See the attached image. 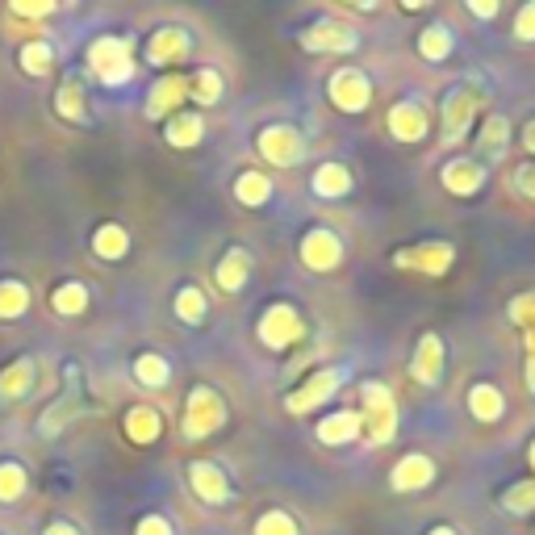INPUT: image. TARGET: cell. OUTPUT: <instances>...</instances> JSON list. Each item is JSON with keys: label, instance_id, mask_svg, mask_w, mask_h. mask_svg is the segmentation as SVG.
Instances as JSON below:
<instances>
[{"label": "cell", "instance_id": "obj_1", "mask_svg": "<svg viewBox=\"0 0 535 535\" xmlns=\"http://www.w3.org/2000/svg\"><path fill=\"white\" fill-rule=\"evenodd\" d=\"M226 418H230V410H226V398L214 389V385H193L189 389V398H184V414H180V431H184V439H209V435H218L222 427H226Z\"/></svg>", "mask_w": 535, "mask_h": 535}, {"label": "cell", "instance_id": "obj_2", "mask_svg": "<svg viewBox=\"0 0 535 535\" xmlns=\"http://www.w3.org/2000/svg\"><path fill=\"white\" fill-rule=\"evenodd\" d=\"M88 67L105 88H122L134 76V42L122 34H101L88 42Z\"/></svg>", "mask_w": 535, "mask_h": 535}, {"label": "cell", "instance_id": "obj_3", "mask_svg": "<svg viewBox=\"0 0 535 535\" xmlns=\"http://www.w3.org/2000/svg\"><path fill=\"white\" fill-rule=\"evenodd\" d=\"M360 418H364V435L377 448L393 444L398 435V402H393V389L385 381H364L360 385Z\"/></svg>", "mask_w": 535, "mask_h": 535}, {"label": "cell", "instance_id": "obj_4", "mask_svg": "<svg viewBox=\"0 0 535 535\" xmlns=\"http://www.w3.org/2000/svg\"><path fill=\"white\" fill-rule=\"evenodd\" d=\"M255 151H260V159L268 168H297V164H306L310 143L297 126L272 122V126H264L260 134H255Z\"/></svg>", "mask_w": 535, "mask_h": 535}, {"label": "cell", "instance_id": "obj_5", "mask_svg": "<svg viewBox=\"0 0 535 535\" xmlns=\"http://www.w3.org/2000/svg\"><path fill=\"white\" fill-rule=\"evenodd\" d=\"M255 335H260L268 352H289V347L306 339V318H301V310L289 306V301H272V306L255 318Z\"/></svg>", "mask_w": 535, "mask_h": 535}, {"label": "cell", "instance_id": "obj_6", "mask_svg": "<svg viewBox=\"0 0 535 535\" xmlns=\"http://www.w3.org/2000/svg\"><path fill=\"white\" fill-rule=\"evenodd\" d=\"M297 42H301V51H310V55H352V51H360V30L343 26L339 17H318L297 34Z\"/></svg>", "mask_w": 535, "mask_h": 535}, {"label": "cell", "instance_id": "obj_7", "mask_svg": "<svg viewBox=\"0 0 535 535\" xmlns=\"http://www.w3.org/2000/svg\"><path fill=\"white\" fill-rule=\"evenodd\" d=\"M297 260H301V268H306V272L327 276V272L343 268L347 247H343V239L335 235L331 226H310L306 235H301V243H297Z\"/></svg>", "mask_w": 535, "mask_h": 535}, {"label": "cell", "instance_id": "obj_8", "mask_svg": "<svg viewBox=\"0 0 535 535\" xmlns=\"http://www.w3.org/2000/svg\"><path fill=\"white\" fill-rule=\"evenodd\" d=\"M393 268L418 272V276H448L456 264V247L448 239H431V243H410L389 255Z\"/></svg>", "mask_w": 535, "mask_h": 535}, {"label": "cell", "instance_id": "obj_9", "mask_svg": "<svg viewBox=\"0 0 535 535\" xmlns=\"http://www.w3.org/2000/svg\"><path fill=\"white\" fill-rule=\"evenodd\" d=\"M477 109H481V97L473 92V84H460V88L448 92L444 101H439V130H444V143L448 147H456V143L469 138Z\"/></svg>", "mask_w": 535, "mask_h": 535}, {"label": "cell", "instance_id": "obj_10", "mask_svg": "<svg viewBox=\"0 0 535 535\" xmlns=\"http://www.w3.org/2000/svg\"><path fill=\"white\" fill-rule=\"evenodd\" d=\"M385 130L393 134V143H402V147L427 143V134H431V109L418 101V97L393 101L389 113H385Z\"/></svg>", "mask_w": 535, "mask_h": 535}, {"label": "cell", "instance_id": "obj_11", "mask_svg": "<svg viewBox=\"0 0 535 535\" xmlns=\"http://www.w3.org/2000/svg\"><path fill=\"white\" fill-rule=\"evenodd\" d=\"M339 389H343V368H314L297 389H289L285 410L301 418V414H310V410H318V406H327Z\"/></svg>", "mask_w": 535, "mask_h": 535}, {"label": "cell", "instance_id": "obj_12", "mask_svg": "<svg viewBox=\"0 0 535 535\" xmlns=\"http://www.w3.org/2000/svg\"><path fill=\"white\" fill-rule=\"evenodd\" d=\"M327 101L339 109V113H364L372 105V80L360 67H339L327 80Z\"/></svg>", "mask_w": 535, "mask_h": 535}, {"label": "cell", "instance_id": "obj_13", "mask_svg": "<svg viewBox=\"0 0 535 535\" xmlns=\"http://www.w3.org/2000/svg\"><path fill=\"white\" fill-rule=\"evenodd\" d=\"M444 368H448V347H444V335L439 331H423L414 343V356H410V377L423 385V389H435L444 381Z\"/></svg>", "mask_w": 535, "mask_h": 535}, {"label": "cell", "instance_id": "obj_14", "mask_svg": "<svg viewBox=\"0 0 535 535\" xmlns=\"http://www.w3.org/2000/svg\"><path fill=\"white\" fill-rule=\"evenodd\" d=\"M435 477H439V464L427 452H406L389 469V490L393 494H423L435 485Z\"/></svg>", "mask_w": 535, "mask_h": 535}, {"label": "cell", "instance_id": "obj_15", "mask_svg": "<svg viewBox=\"0 0 535 535\" xmlns=\"http://www.w3.org/2000/svg\"><path fill=\"white\" fill-rule=\"evenodd\" d=\"M439 184H444L448 197H481L485 184H490V168L477 164L473 155H456L439 172Z\"/></svg>", "mask_w": 535, "mask_h": 535}, {"label": "cell", "instance_id": "obj_16", "mask_svg": "<svg viewBox=\"0 0 535 535\" xmlns=\"http://www.w3.org/2000/svg\"><path fill=\"white\" fill-rule=\"evenodd\" d=\"M184 101H189V76H180V72H164L151 92H147V122H168L172 113L184 109Z\"/></svg>", "mask_w": 535, "mask_h": 535}, {"label": "cell", "instance_id": "obj_17", "mask_svg": "<svg viewBox=\"0 0 535 535\" xmlns=\"http://www.w3.org/2000/svg\"><path fill=\"white\" fill-rule=\"evenodd\" d=\"M189 490L205 506H226L230 498H235V485H230L226 469L214 464V460H193L189 464Z\"/></svg>", "mask_w": 535, "mask_h": 535}, {"label": "cell", "instance_id": "obj_18", "mask_svg": "<svg viewBox=\"0 0 535 535\" xmlns=\"http://www.w3.org/2000/svg\"><path fill=\"white\" fill-rule=\"evenodd\" d=\"M143 55L151 67H180L184 59L193 55V34L184 30V26H159L147 46H143Z\"/></svg>", "mask_w": 535, "mask_h": 535}, {"label": "cell", "instance_id": "obj_19", "mask_svg": "<svg viewBox=\"0 0 535 535\" xmlns=\"http://www.w3.org/2000/svg\"><path fill=\"white\" fill-rule=\"evenodd\" d=\"M314 435H318V444H327V448H347V444H356V439L364 435V418H360L356 406H339V410L318 418Z\"/></svg>", "mask_w": 535, "mask_h": 535}, {"label": "cell", "instance_id": "obj_20", "mask_svg": "<svg viewBox=\"0 0 535 535\" xmlns=\"http://www.w3.org/2000/svg\"><path fill=\"white\" fill-rule=\"evenodd\" d=\"M464 410L473 414V423L494 427V423L506 418V393L494 381H473L469 393H464Z\"/></svg>", "mask_w": 535, "mask_h": 535}, {"label": "cell", "instance_id": "obj_21", "mask_svg": "<svg viewBox=\"0 0 535 535\" xmlns=\"http://www.w3.org/2000/svg\"><path fill=\"white\" fill-rule=\"evenodd\" d=\"M510 151V118L506 113H485L477 126V164H498Z\"/></svg>", "mask_w": 535, "mask_h": 535}, {"label": "cell", "instance_id": "obj_22", "mask_svg": "<svg viewBox=\"0 0 535 535\" xmlns=\"http://www.w3.org/2000/svg\"><path fill=\"white\" fill-rule=\"evenodd\" d=\"M251 268H255L251 251L235 243V247H226V251H222V260L214 264V281H218L222 293H243L247 281H251Z\"/></svg>", "mask_w": 535, "mask_h": 535}, {"label": "cell", "instance_id": "obj_23", "mask_svg": "<svg viewBox=\"0 0 535 535\" xmlns=\"http://www.w3.org/2000/svg\"><path fill=\"white\" fill-rule=\"evenodd\" d=\"M67 398L63 402H55V406H46L42 410V418H38V435L42 439H55V435H63L67 431V423L80 414V385H76V368H67Z\"/></svg>", "mask_w": 535, "mask_h": 535}, {"label": "cell", "instance_id": "obj_24", "mask_svg": "<svg viewBox=\"0 0 535 535\" xmlns=\"http://www.w3.org/2000/svg\"><path fill=\"white\" fill-rule=\"evenodd\" d=\"M310 189H314V197L343 201V197H352L356 176H352V168H347V164H339V159H327V164H318V168H314Z\"/></svg>", "mask_w": 535, "mask_h": 535}, {"label": "cell", "instance_id": "obj_25", "mask_svg": "<svg viewBox=\"0 0 535 535\" xmlns=\"http://www.w3.org/2000/svg\"><path fill=\"white\" fill-rule=\"evenodd\" d=\"M164 143L176 151H193L205 143V118L197 109H180L164 122Z\"/></svg>", "mask_w": 535, "mask_h": 535}, {"label": "cell", "instance_id": "obj_26", "mask_svg": "<svg viewBox=\"0 0 535 535\" xmlns=\"http://www.w3.org/2000/svg\"><path fill=\"white\" fill-rule=\"evenodd\" d=\"M122 431H126L130 444L147 448V444H155V439L164 435V414H159L155 406H130L126 418H122Z\"/></svg>", "mask_w": 535, "mask_h": 535}, {"label": "cell", "instance_id": "obj_27", "mask_svg": "<svg viewBox=\"0 0 535 535\" xmlns=\"http://www.w3.org/2000/svg\"><path fill=\"white\" fill-rule=\"evenodd\" d=\"M55 113L63 122H72V126H88L92 122V113H88V97H84V80L80 76H67L55 92Z\"/></svg>", "mask_w": 535, "mask_h": 535}, {"label": "cell", "instance_id": "obj_28", "mask_svg": "<svg viewBox=\"0 0 535 535\" xmlns=\"http://www.w3.org/2000/svg\"><path fill=\"white\" fill-rule=\"evenodd\" d=\"M34 381H38V364L30 356L13 360L5 372H0V402H21L34 393Z\"/></svg>", "mask_w": 535, "mask_h": 535}, {"label": "cell", "instance_id": "obj_29", "mask_svg": "<svg viewBox=\"0 0 535 535\" xmlns=\"http://www.w3.org/2000/svg\"><path fill=\"white\" fill-rule=\"evenodd\" d=\"M418 59L423 63H448L452 51H456V34L452 26H444V21H431V26L418 30Z\"/></svg>", "mask_w": 535, "mask_h": 535}, {"label": "cell", "instance_id": "obj_30", "mask_svg": "<svg viewBox=\"0 0 535 535\" xmlns=\"http://www.w3.org/2000/svg\"><path fill=\"white\" fill-rule=\"evenodd\" d=\"M92 255L105 264H118L130 255V230L122 222H101L97 230H92Z\"/></svg>", "mask_w": 535, "mask_h": 535}, {"label": "cell", "instance_id": "obj_31", "mask_svg": "<svg viewBox=\"0 0 535 535\" xmlns=\"http://www.w3.org/2000/svg\"><path fill=\"white\" fill-rule=\"evenodd\" d=\"M230 193H235V201H239V205L260 209V205H268V201H272V176H268L264 168H247V172H239V176H235V184H230Z\"/></svg>", "mask_w": 535, "mask_h": 535}, {"label": "cell", "instance_id": "obj_32", "mask_svg": "<svg viewBox=\"0 0 535 535\" xmlns=\"http://www.w3.org/2000/svg\"><path fill=\"white\" fill-rule=\"evenodd\" d=\"M55 42H46V38H30V42H21V51H17V67L26 76H51L55 72Z\"/></svg>", "mask_w": 535, "mask_h": 535}, {"label": "cell", "instance_id": "obj_33", "mask_svg": "<svg viewBox=\"0 0 535 535\" xmlns=\"http://www.w3.org/2000/svg\"><path fill=\"white\" fill-rule=\"evenodd\" d=\"M172 314L184 322V327H201L209 318V297L201 285H180L176 297H172Z\"/></svg>", "mask_w": 535, "mask_h": 535}, {"label": "cell", "instance_id": "obj_34", "mask_svg": "<svg viewBox=\"0 0 535 535\" xmlns=\"http://www.w3.org/2000/svg\"><path fill=\"white\" fill-rule=\"evenodd\" d=\"M222 97H226V80H222L218 67H197V72L189 76V101H197L201 109L218 105Z\"/></svg>", "mask_w": 535, "mask_h": 535}, {"label": "cell", "instance_id": "obj_35", "mask_svg": "<svg viewBox=\"0 0 535 535\" xmlns=\"http://www.w3.org/2000/svg\"><path fill=\"white\" fill-rule=\"evenodd\" d=\"M130 368H134V381L143 389H164L172 381V364H168V356H159V352H138Z\"/></svg>", "mask_w": 535, "mask_h": 535}, {"label": "cell", "instance_id": "obj_36", "mask_svg": "<svg viewBox=\"0 0 535 535\" xmlns=\"http://www.w3.org/2000/svg\"><path fill=\"white\" fill-rule=\"evenodd\" d=\"M498 510L510 519H523V515H535V477H523L515 485H506L498 494Z\"/></svg>", "mask_w": 535, "mask_h": 535}, {"label": "cell", "instance_id": "obj_37", "mask_svg": "<svg viewBox=\"0 0 535 535\" xmlns=\"http://www.w3.org/2000/svg\"><path fill=\"white\" fill-rule=\"evenodd\" d=\"M88 285L84 281H63V285H55L51 289V310L55 314H63V318H80L84 310H88Z\"/></svg>", "mask_w": 535, "mask_h": 535}, {"label": "cell", "instance_id": "obj_38", "mask_svg": "<svg viewBox=\"0 0 535 535\" xmlns=\"http://www.w3.org/2000/svg\"><path fill=\"white\" fill-rule=\"evenodd\" d=\"M26 310H30V285L5 276V281H0V322H13Z\"/></svg>", "mask_w": 535, "mask_h": 535}, {"label": "cell", "instance_id": "obj_39", "mask_svg": "<svg viewBox=\"0 0 535 535\" xmlns=\"http://www.w3.org/2000/svg\"><path fill=\"white\" fill-rule=\"evenodd\" d=\"M251 535H301V527H297V519L289 515V510L272 506V510H264V515L255 519Z\"/></svg>", "mask_w": 535, "mask_h": 535}, {"label": "cell", "instance_id": "obj_40", "mask_svg": "<svg viewBox=\"0 0 535 535\" xmlns=\"http://www.w3.org/2000/svg\"><path fill=\"white\" fill-rule=\"evenodd\" d=\"M26 485H30V477L17 460H0V502H17L26 494Z\"/></svg>", "mask_w": 535, "mask_h": 535}, {"label": "cell", "instance_id": "obj_41", "mask_svg": "<svg viewBox=\"0 0 535 535\" xmlns=\"http://www.w3.org/2000/svg\"><path fill=\"white\" fill-rule=\"evenodd\" d=\"M51 13H59L55 0H13L9 5V17H21V21H42Z\"/></svg>", "mask_w": 535, "mask_h": 535}, {"label": "cell", "instance_id": "obj_42", "mask_svg": "<svg viewBox=\"0 0 535 535\" xmlns=\"http://www.w3.org/2000/svg\"><path fill=\"white\" fill-rule=\"evenodd\" d=\"M510 322H515V327H523V331H531L535 327V293H519L515 301H510Z\"/></svg>", "mask_w": 535, "mask_h": 535}, {"label": "cell", "instance_id": "obj_43", "mask_svg": "<svg viewBox=\"0 0 535 535\" xmlns=\"http://www.w3.org/2000/svg\"><path fill=\"white\" fill-rule=\"evenodd\" d=\"M510 34H515L519 42H535V0H527V5L515 13V21H510Z\"/></svg>", "mask_w": 535, "mask_h": 535}, {"label": "cell", "instance_id": "obj_44", "mask_svg": "<svg viewBox=\"0 0 535 535\" xmlns=\"http://www.w3.org/2000/svg\"><path fill=\"white\" fill-rule=\"evenodd\" d=\"M510 184H515V193H519L523 201H535V159L519 164V168H515V180H510Z\"/></svg>", "mask_w": 535, "mask_h": 535}, {"label": "cell", "instance_id": "obj_45", "mask_svg": "<svg viewBox=\"0 0 535 535\" xmlns=\"http://www.w3.org/2000/svg\"><path fill=\"white\" fill-rule=\"evenodd\" d=\"M134 535H176V531H172V523L164 515H143L134 523Z\"/></svg>", "mask_w": 535, "mask_h": 535}, {"label": "cell", "instance_id": "obj_46", "mask_svg": "<svg viewBox=\"0 0 535 535\" xmlns=\"http://www.w3.org/2000/svg\"><path fill=\"white\" fill-rule=\"evenodd\" d=\"M464 9H469V17H477V21H494V17L502 13L498 0H469Z\"/></svg>", "mask_w": 535, "mask_h": 535}, {"label": "cell", "instance_id": "obj_47", "mask_svg": "<svg viewBox=\"0 0 535 535\" xmlns=\"http://www.w3.org/2000/svg\"><path fill=\"white\" fill-rule=\"evenodd\" d=\"M523 352H527V389L535 393V327L523 335Z\"/></svg>", "mask_w": 535, "mask_h": 535}, {"label": "cell", "instance_id": "obj_48", "mask_svg": "<svg viewBox=\"0 0 535 535\" xmlns=\"http://www.w3.org/2000/svg\"><path fill=\"white\" fill-rule=\"evenodd\" d=\"M42 535H80L72 523H67V519H51V523H46L42 527Z\"/></svg>", "mask_w": 535, "mask_h": 535}, {"label": "cell", "instance_id": "obj_49", "mask_svg": "<svg viewBox=\"0 0 535 535\" xmlns=\"http://www.w3.org/2000/svg\"><path fill=\"white\" fill-rule=\"evenodd\" d=\"M523 151H527V155L535 159V118H531V122L523 126Z\"/></svg>", "mask_w": 535, "mask_h": 535}, {"label": "cell", "instance_id": "obj_50", "mask_svg": "<svg viewBox=\"0 0 535 535\" xmlns=\"http://www.w3.org/2000/svg\"><path fill=\"white\" fill-rule=\"evenodd\" d=\"M427 535H460L452 523H435V527H427Z\"/></svg>", "mask_w": 535, "mask_h": 535}, {"label": "cell", "instance_id": "obj_51", "mask_svg": "<svg viewBox=\"0 0 535 535\" xmlns=\"http://www.w3.org/2000/svg\"><path fill=\"white\" fill-rule=\"evenodd\" d=\"M527 464H531V469H535V439H531V444H527Z\"/></svg>", "mask_w": 535, "mask_h": 535}, {"label": "cell", "instance_id": "obj_52", "mask_svg": "<svg viewBox=\"0 0 535 535\" xmlns=\"http://www.w3.org/2000/svg\"><path fill=\"white\" fill-rule=\"evenodd\" d=\"M531 535H535V531H531Z\"/></svg>", "mask_w": 535, "mask_h": 535}]
</instances>
